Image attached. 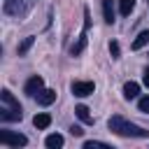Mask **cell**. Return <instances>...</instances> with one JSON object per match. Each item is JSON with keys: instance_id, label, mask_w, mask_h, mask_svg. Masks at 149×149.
Returning a JSON list of instances; mask_svg holds the SVG:
<instances>
[{"instance_id": "1", "label": "cell", "mask_w": 149, "mask_h": 149, "mask_svg": "<svg viewBox=\"0 0 149 149\" xmlns=\"http://www.w3.org/2000/svg\"><path fill=\"white\" fill-rule=\"evenodd\" d=\"M109 130L116 133V135H121V137H149V130H144V128L126 121V119L119 116V114H114V116L109 119Z\"/></svg>"}, {"instance_id": "2", "label": "cell", "mask_w": 149, "mask_h": 149, "mask_svg": "<svg viewBox=\"0 0 149 149\" xmlns=\"http://www.w3.org/2000/svg\"><path fill=\"white\" fill-rule=\"evenodd\" d=\"M0 98H2V107H0V119L2 121H21V105H19V100L5 88L2 93H0Z\"/></svg>"}, {"instance_id": "3", "label": "cell", "mask_w": 149, "mask_h": 149, "mask_svg": "<svg viewBox=\"0 0 149 149\" xmlns=\"http://www.w3.org/2000/svg\"><path fill=\"white\" fill-rule=\"evenodd\" d=\"M0 142L7 147H23L28 144V137L21 133H12V130H0Z\"/></svg>"}, {"instance_id": "4", "label": "cell", "mask_w": 149, "mask_h": 149, "mask_svg": "<svg viewBox=\"0 0 149 149\" xmlns=\"http://www.w3.org/2000/svg\"><path fill=\"white\" fill-rule=\"evenodd\" d=\"M95 91V84L93 81H72V93L79 95V98H86Z\"/></svg>"}, {"instance_id": "5", "label": "cell", "mask_w": 149, "mask_h": 149, "mask_svg": "<svg viewBox=\"0 0 149 149\" xmlns=\"http://www.w3.org/2000/svg\"><path fill=\"white\" fill-rule=\"evenodd\" d=\"M42 88H44V79H42L40 74H33V77L26 81V93H28V95H37Z\"/></svg>"}, {"instance_id": "6", "label": "cell", "mask_w": 149, "mask_h": 149, "mask_svg": "<svg viewBox=\"0 0 149 149\" xmlns=\"http://www.w3.org/2000/svg\"><path fill=\"white\" fill-rule=\"evenodd\" d=\"M56 100V91L54 88H42L40 93H37V102L40 105H51Z\"/></svg>"}, {"instance_id": "7", "label": "cell", "mask_w": 149, "mask_h": 149, "mask_svg": "<svg viewBox=\"0 0 149 149\" xmlns=\"http://www.w3.org/2000/svg\"><path fill=\"white\" fill-rule=\"evenodd\" d=\"M137 93H140V84H135V81H126L123 84V95L130 100V98H137Z\"/></svg>"}, {"instance_id": "8", "label": "cell", "mask_w": 149, "mask_h": 149, "mask_svg": "<svg viewBox=\"0 0 149 149\" xmlns=\"http://www.w3.org/2000/svg\"><path fill=\"white\" fill-rule=\"evenodd\" d=\"M102 14L107 23H114V2L112 0H102Z\"/></svg>"}, {"instance_id": "9", "label": "cell", "mask_w": 149, "mask_h": 149, "mask_svg": "<svg viewBox=\"0 0 149 149\" xmlns=\"http://www.w3.org/2000/svg\"><path fill=\"white\" fill-rule=\"evenodd\" d=\"M74 114H77L84 123H93V116L88 114V107H86V105H77V107H74Z\"/></svg>"}, {"instance_id": "10", "label": "cell", "mask_w": 149, "mask_h": 149, "mask_svg": "<svg viewBox=\"0 0 149 149\" xmlns=\"http://www.w3.org/2000/svg\"><path fill=\"white\" fill-rule=\"evenodd\" d=\"M33 123H35V128L44 130V128H49V123H51V116H49V114H35Z\"/></svg>"}, {"instance_id": "11", "label": "cell", "mask_w": 149, "mask_h": 149, "mask_svg": "<svg viewBox=\"0 0 149 149\" xmlns=\"http://www.w3.org/2000/svg\"><path fill=\"white\" fill-rule=\"evenodd\" d=\"M144 44H149V30H142V33H140V35L133 40V44H130V47L137 51V49H142Z\"/></svg>"}, {"instance_id": "12", "label": "cell", "mask_w": 149, "mask_h": 149, "mask_svg": "<svg viewBox=\"0 0 149 149\" xmlns=\"http://www.w3.org/2000/svg\"><path fill=\"white\" fill-rule=\"evenodd\" d=\"M44 144H47L49 149H58V147H63V135L54 133V135H49V137L44 140Z\"/></svg>"}, {"instance_id": "13", "label": "cell", "mask_w": 149, "mask_h": 149, "mask_svg": "<svg viewBox=\"0 0 149 149\" xmlns=\"http://www.w3.org/2000/svg\"><path fill=\"white\" fill-rule=\"evenodd\" d=\"M133 7H135V0H119V12L123 16H128L133 12Z\"/></svg>"}, {"instance_id": "14", "label": "cell", "mask_w": 149, "mask_h": 149, "mask_svg": "<svg viewBox=\"0 0 149 149\" xmlns=\"http://www.w3.org/2000/svg\"><path fill=\"white\" fill-rule=\"evenodd\" d=\"M84 47H86V33H84V35L79 37V42H77V44H72V49H70V54H72V56H79V54L84 51Z\"/></svg>"}, {"instance_id": "15", "label": "cell", "mask_w": 149, "mask_h": 149, "mask_svg": "<svg viewBox=\"0 0 149 149\" xmlns=\"http://www.w3.org/2000/svg\"><path fill=\"white\" fill-rule=\"evenodd\" d=\"M33 42H35L33 37H26V40H23V42L19 44V56H23V54H26V51H28V49L33 47Z\"/></svg>"}, {"instance_id": "16", "label": "cell", "mask_w": 149, "mask_h": 149, "mask_svg": "<svg viewBox=\"0 0 149 149\" xmlns=\"http://www.w3.org/2000/svg\"><path fill=\"white\" fill-rule=\"evenodd\" d=\"M140 112H144V114H149V95H144V98H140Z\"/></svg>"}, {"instance_id": "17", "label": "cell", "mask_w": 149, "mask_h": 149, "mask_svg": "<svg viewBox=\"0 0 149 149\" xmlns=\"http://www.w3.org/2000/svg\"><path fill=\"white\" fill-rule=\"evenodd\" d=\"M109 54H112V58H119L121 49H119V44H116V42H112V44H109Z\"/></svg>"}, {"instance_id": "18", "label": "cell", "mask_w": 149, "mask_h": 149, "mask_svg": "<svg viewBox=\"0 0 149 149\" xmlns=\"http://www.w3.org/2000/svg\"><path fill=\"white\" fill-rule=\"evenodd\" d=\"M84 147H86V149H98V147H107V144H105V142H93V140H91V142H84Z\"/></svg>"}, {"instance_id": "19", "label": "cell", "mask_w": 149, "mask_h": 149, "mask_svg": "<svg viewBox=\"0 0 149 149\" xmlns=\"http://www.w3.org/2000/svg\"><path fill=\"white\" fill-rule=\"evenodd\" d=\"M70 133H72V135H77V137H79V135H81V133H84V130H81V128H79V126H72V128H70Z\"/></svg>"}, {"instance_id": "20", "label": "cell", "mask_w": 149, "mask_h": 149, "mask_svg": "<svg viewBox=\"0 0 149 149\" xmlns=\"http://www.w3.org/2000/svg\"><path fill=\"white\" fill-rule=\"evenodd\" d=\"M142 84H144V86H147V88H149V68H147V70H144V77H142Z\"/></svg>"}]
</instances>
